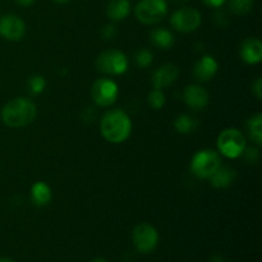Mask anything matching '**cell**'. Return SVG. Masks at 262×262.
<instances>
[{
	"label": "cell",
	"mask_w": 262,
	"mask_h": 262,
	"mask_svg": "<svg viewBox=\"0 0 262 262\" xmlns=\"http://www.w3.org/2000/svg\"><path fill=\"white\" fill-rule=\"evenodd\" d=\"M102 137L110 143H122L132 132L130 118L122 109H113L105 113L100 122Z\"/></svg>",
	"instance_id": "cell-1"
},
{
	"label": "cell",
	"mask_w": 262,
	"mask_h": 262,
	"mask_svg": "<svg viewBox=\"0 0 262 262\" xmlns=\"http://www.w3.org/2000/svg\"><path fill=\"white\" fill-rule=\"evenodd\" d=\"M235 178H237V174L234 169L220 165L219 169L210 177V183L215 188H227L230 184H233Z\"/></svg>",
	"instance_id": "cell-15"
},
{
	"label": "cell",
	"mask_w": 262,
	"mask_h": 262,
	"mask_svg": "<svg viewBox=\"0 0 262 262\" xmlns=\"http://www.w3.org/2000/svg\"><path fill=\"white\" fill-rule=\"evenodd\" d=\"M15 2L19 5H22V7H30V5L35 3V0H15Z\"/></svg>",
	"instance_id": "cell-30"
},
{
	"label": "cell",
	"mask_w": 262,
	"mask_h": 262,
	"mask_svg": "<svg viewBox=\"0 0 262 262\" xmlns=\"http://www.w3.org/2000/svg\"><path fill=\"white\" fill-rule=\"evenodd\" d=\"M214 22L216 23L217 26H222V27H224V26H227L228 18H227V15H225V13H224V12H220V10H217V12H215V14H214Z\"/></svg>",
	"instance_id": "cell-28"
},
{
	"label": "cell",
	"mask_w": 262,
	"mask_h": 262,
	"mask_svg": "<svg viewBox=\"0 0 262 262\" xmlns=\"http://www.w3.org/2000/svg\"><path fill=\"white\" fill-rule=\"evenodd\" d=\"M174 127H176L177 132L182 133V135H188L196 130L199 127V122L196 118L191 117L188 114H182L177 117L176 122H174Z\"/></svg>",
	"instance_id": "cell-19"
},
{
	"label": "cell",
	"mask_w": 262,
	"mask_h": 262,
	"mask_svg": "<svg viewBox=\"0 0 262 262\" xmlns=\"http://www.w3.org/2000/svg\"><path fill=\"white\" fill-rule=\"evenodd\" d=\"M152 53L150 50H147V49H141L135 55V61L137 64V67H140V68H148L152 64Z\"/></svg>",
	"instance_id": "cell-23"
},
{
	"label": "cell",
	"mask_w": 262,
	"mask_h": 262,
	"mask_svg": "<svg viewBox=\"0 0 262 262\" xmlns=\"http://www.w3.org/2000/svg\"><path fill=\"white\" fill-rule=\"evenodd\" d=\"M130 12L129 0H112L106 8V15L114 22L125 19Z\"/></svg>",
	"instance_id": "cell-16"
},
{
	"label": "cell",
	"mask_w": 262,
	"mask_h": 262,
	"mask_svg": "<svg viewBox=\"0 0 262 262\" xmlns=\"http://www.w3.org/2000/svg\"><path fill=\"white\" fill-rule=\"evenodd\" d=\"M173 3H183V2H188V0H171Z\"/></svg>",
	"instance_id": "cell-35"
},
{
	"label": "cell",
	"mask_w": 262,
	"mask_h": 262,
	"mask_svg": "<svg viewBox=\"0 0 262 262\" xmlns=\"http://www.w3.org/2000/svg\"><path fill=\"white\" fill-rule=\"evenodd\" d=\"M241 58L247 64H257L262 60V42L256 37H248L241 45Z\"/></svg>",
	"instance_id": "cell-14"
},
{
	"label": "cell",
	"mask_w": 262,
	"mask_h": 262,
	"mask_svg": "<svg viewBox=\"0 0 262 262\" xmlns=\"http://www.w3.org/2000/svg\"><path fill=\"white\" fill-rule=\"evenodd\" d=\"M46 87V79L41 74H35L28 79V89L33 95H40Z\"/></svg>",
	"instance_id": "cell-24"
},
{
	"label": "cell",
	"mask_w": 262,
	"mask_h": 262,
	"mask_svg": "<svg viewBox=\"0 0 262 262\" xmlns=\"http://www.w3.org/2000/svg\"><path fill=\"white\" fill-rule=\"evenodd\" d=\"M247 132L250 138L256 143L261 145L262 143V115L255 114L247 120Z\"/></svg>",
	"instance_id": "cell-20"
},
{
	"label": "cell",
	"mask_w": 262,
	"mask_h": 262,
	"mask_svg": "<svg viewBox=\"0 0 262 262\" xmlns=\"http://www.w3.org/2000/svg\"><path fill=\"white\" fill-rule=\"evenodd\" d=\"M183 100L187 106L193 110H202L209 104V94L206 90L197 84L187 86L184 90Z\"/></svg>",
	"instance_id": "cell-11"
},
{
	"label": "cell",
	"mask_w": 262,
	"mask_h": 262,
	"mask_svg": "<svg viewBox=\"0 0 262 262\" xmlns=\"http://www.w3.org/2000/svg\"><path fill=\"white\" fill-rule=\"evenodd\" d=\"M217 68H219V66H217V61L215 60L214 56L205 55L194 64L193 76L197 81L207 82L214 78Z\"/></svg>",
	"instance_id": "cell-13"
},
{
	"label": "cell",
	"mask_w": 262,
	"mask_h": 262,
	"mask_svg": "<svg viewBox=\"0 0 262 262\" xmlns=\"http://www.w3.org/2000/svg\"><path fill=\"white\" fill-rule=\"evenodd\" d=\"M168 13L166 0H141L135 8L136 18L143 25H155Z\"/></svg>",
	"instance_id": "cell-4"
},
{
	"label": "cell",
	"mask_w": 262,
	"mask_h": 262,
	"mask_svg": "<svg viewBox=\"0 0 262 262\" xmlns=\"http://www.w3.org/2000/svg\"><path fill=\"white\" fill-rule=\"evenodd\" d=\"M96 67L100 72L110 76H120L128 69V59L122 51L107 50L97 56Z\"/></svg>",
	"instance_id": "cell-6"
},
{
	"label": "cell",
	"mask_w": 262,
	"mask_h": 262,
	"mask_svg": "<svg viewBox=\"0 0 262 262\" xmlns=\"http://www.w3.org/2000/svg\"><path fill=\"white\" fill-rule=\"evenodd\" d=\"M210 262H225L224 258L222 257V256L216 255V256H212L211 258H210Z\"/></svg>",
	"instance_id": "cell-31"
},
{
	"label": "cell",
	"mask_w": 262,
	"mask_h": 262,
	"mask_svg": "<svg viewBox=\"0 0 262 262\" xmlns=\"http://www.w3.org/2000/svg\"><path fill=\"white\" fill-rule=\"evenodd\" d=\"M119 95V89L114 81L109 78H100L92 84L91 96L95 104L106 107L114 104Z\"/></svg>",
	"instance_id": "cell-9"
},
{
	"label": "cell",
	"mask_w": 262,
	"mask_h": 262,
	"mask_svg": "<svg viewBox=\"0 0 262 262\" xmlns=\"http://www.w3.org/2000/svg\"><path fill=\"white\" fill-rule=\"evenodd\" d=\"M178 76L179 69L174 64H164L154 72L151 82H152L154 89L163 90L173 84L178 78Z\"/></svg>",
	"instance_id": "cell-12"
},
{
	"label": "cell",
	"mask_w": 262,
	"mask_h": 262,
	"mask_svg": "<svg viewBox=\"0 0 262 262\" xmlns=\"http://www.w3.org/2000/svg\"><path fill=\"white\" fill-rule=\"evenodd\" d=\"M133 245H135L136 250L141 253H151L156 248L159 242V234L158 230L152 227V225L147 224V223H142L138 224L137 227L133 229L132 234Z\"/></svg>",
	"instance_id": "cell-8"
},
{
	"label": "cell",
	"mask_w": 262,
	"mask_h": 262,
	"mask_svg": "<svg viewBox=\"0 0 262 262\" xmlns=\"http://www.w3.org/2000/svg\"><path fill=\"white\" fill-rule=\"evenodd\" d=\"M201 13L191 7H183L176 10L170 17V25L179 32H193L201 25Z\"/></svg>",
	"instance_id": "cell-7"
},
{
	"label": "cell",
	"mask_w": 262,
	"mask_h": 262,
	"mask_svg": "<svg viewBox=\"0 0 262 262\" xmlns=\"http://www.w3.org/2000/svg\"><path fill=\"white\" fill-rule=\"evenodd\" d=\"M55 3H58V4H66V3L71 2V0H54Z\"/></svg>",
	"instance_id": "cell-32"
},
{
	"label": "cell",
	"mask_w": 262,
	"mask_h": 262,
	"mask_svg": "<svg viewBox=\"0 0 262 262\" xmlns=\"http://www.w3.org/2000/svg\"><path fill=\"white\" fill-rule=\"evenodd\" d=\"M31 200L36 206H45L51 200V189L43 182H36L31 188Z\"/></svg>",
	"instance_id": "cell-17"
},
{
	"label": "cell",
	"mask_w": 262,
	"mask_h": 262,
	"mask_svg": "<svg viewBox=\"0 0 262 262\" xmlns=\"http://www.w3.org/2000/svg\"><path fill=\"white\" fill-rule=\"evenodd\" d=\"M246 148V138L237 128H227L217 137V150L228 159H237Z\"/></svg>",
	"instance_id": "cell-3"
},
{
	"label": "cell",
	"mask_w": 262,
	"mask_h": 262,
	"mask_svg": "<svg viewBox=\"0 0 262 262\" xmlns=\"http://www.w3.org/2000/svg\"><path fill=\"white\" fill-rule=\"evenodd\" d=\"M37 115V107L26 97H17L5 104L2 110V119L8 127L20 128L31 124Z\"/></svg>",
	"instance_id": "cell-2"
},
{
	"label": "cell",
	"mask_w": 262,
	"mask_h": 262,
	"mask_svg": "<svg viewBox=\"0 0 262 262\" xmlns=\"http://www.w3.org/2000/svg\"><path fill=\"white\" fill-rule=\"evenodd\" d=\"M147 100H148V105H150L152 109L159 110L165 105L166 99H165V95H164V92L161 91V90L154 89L152 91L148 94Z\"/></svg>",
	"instance_id": "cell-22"
},
{
	"label": "cell",
	"mask_w": 262,
	"mask_h": 262,
	"mask_svg": "<svg viewBox=\"0 0 262 262\" xmlns=\"http://www.w3.org/2000/svg\"><path fill=\"white\" fill-rule=\"evenodd\" d=\"M243 154H245V158H246V160L248 161V163H256V161L258 160V158H260V152H258V148H256V147L245 148Z\"/></svg>",
	"instance_id": "cell-25"
},
{
	"label": "cell",
	"mask_w": 262,
	"mask_h": 262,
	"mask_svg": "<svg viewBox=\"0 0 262 262\" xmlns=\"http://www.w3.org/2000/svg\"><path fill=\"white\" fill-rule=\"evenodd\" d=\"M150 38L156 48L164 49V50H168V49H170L174 45L173 33L163 27L155 28V30L151 31Z\"/></svg>",
	"instance_id": "cell-18"
},
{
	"label": "cell",
	"mask_w": 262,
	"mask_h": 262,
	"mask_svg": "<svg viewBox=\"0 0 262 262\" xmlns=\"http://www.w3.org/2000/svg\"><path fill=\"white\" fill-rule=\"evenodd\" d=\"M204 2L205 5H207V7L210 8H220L223 4L225 3V0H202Z\"/></svg>",
	"instance_id": "cell-29"
},
{
	"label": "cell",
	"mask_w": 262,
	"mask_h": 262,
	"mask_svg": "<svg viewBox=\"0 0 262 262\" xmlns=\"http://www.w3.org/2000/svg\"><path fill=\"white\" fill-rule=\"evenodd\" d=\"M91 262H107V261L104 260V258H95V260H92Z\"/></svg>",
	"instance_id": "cell-33"
},
{
	"label": "cell",
	"mask_w": 262,
	"mask_h": 262,
	"mask_svg": "<svg viewBox=\"0 0 262 262\" xmlns=\"http://www.w3.org/2000/svg\"><path fill=\"white\" fill-rule=\"evenodd\" d=\"M101 36L105 40H113V38L117 36V28L113 25H106L102 27L101 30Z\"/></svg>",
	"instance_id": "cell-26"
},
{
	"label": "cell",
	"mask_w": 262,
	"mask_h": 262,
	"mask_svg": "<svg viewBox=\"0 0 262 262\" xmlns=\"http://www.w3.org/2000/svg\"><path fill=\"white\" fill-rule=\"evenodd\" d=\"M229 8L234 14L245 15L253 8V0H230Z\"/></svg>",
	"instance_id": "cell-21"
},
{
	"label": "cell",
	"mask_w": 262,
	"mask_h": 262,
	"mask_svg": "<svg viewBox=\"0 0 262 262\" xmlns=\"http://www.w3.org/2000/svg\"><path fill=\"white\" fill-rule=\"evenodd\" d=\"M0 262H15V261L10 260V258H0Z\"/></svg>",
	"instance_id": "cell-34"
},
{
	"label": "cell",
	"mask_w": 262,
	"mask_h": 262,
	"mask_svg": "<svg viewBox=\"0 0 262 262\" xmlns=\"http://www.w3.org/2000/svg\"><path fill=\"white\" fill-rule=\"evenodd\" d=\"M252 92H253V95L256 96V99L257 100L262 99V78L261 77H258V78L255 81V83L252 84Z\"/></svg>",
	"instance_id": "cell-27"
},
{
	"label": "cell",
	"mask_w": 262,
	"mask_h": 262,
	"mask_svg": "<svg viewBox=\"0 0 262 262\" xmlns=\"http://www.w3.org/2000/svg\"><path fill=\"white\" fill-rule=\"evenodd\" d=\"M26 33V25L18 15L7 14L0 18V35L9 41H19Z\"/></svg>",
	"instance_id": "cell-10"
},
{
	"label": "cell",
	"mask_w": 262,
	"mask_h": 262,
	"mask_svg": "<svg viewBox=\"0 0 262 262\" xmlns=\"http://www.w3.org/2000/svg\"><path fill=\"white\" fill-rule=\"evenodd\" d=\"M222 165V160L216 151L202 150L193 156L191 161V171L197 178H210Z\"/></svg>",
	"instance_id": "cell-5"
}]
</instances>
